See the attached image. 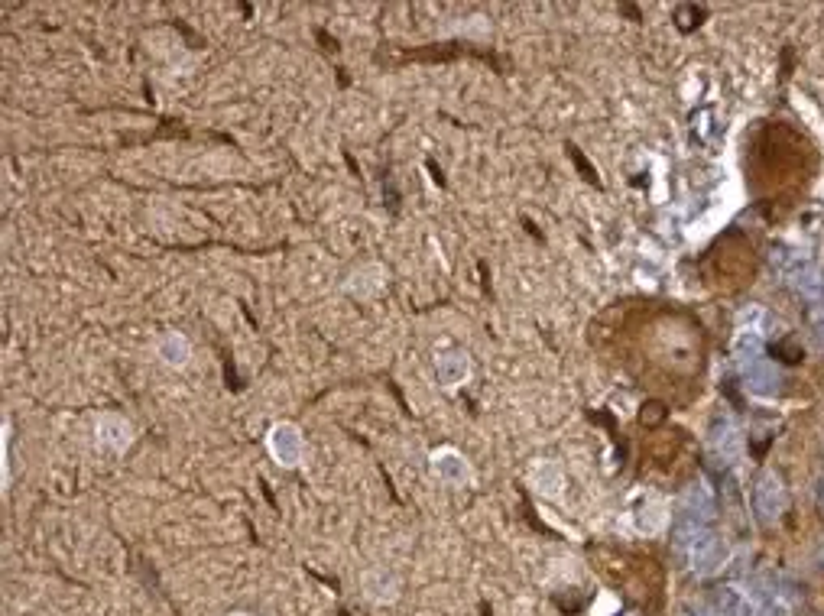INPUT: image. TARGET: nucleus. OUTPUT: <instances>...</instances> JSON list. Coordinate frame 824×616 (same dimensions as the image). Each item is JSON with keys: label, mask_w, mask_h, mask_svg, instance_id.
<instances>
[{"label": "nucleus", "mask_w": 824, "mask_h": 616, "mask_svg": "<svg viewBox=\"0 0 824 616\" xmlns=\"http://www.w3.org/2000/svg\"><path fill=\"white\" fill-rule=\"evenodd\" d=\"M818 169V153L815 143L805 137L802 130L789 124H766L756 133L753 143V192L769 205L789 208L808 192V185L815 179Z\"/></svg>", "instance_id": "1"}, {"label": "nucleus", "mask_w": 824, "mask_h": 616, "mask_svg": "<svg viewBox=\"0 0 824 616\" xmlns=\"http://www.w3.org/2000/svg\"><path fill=\"white\" fill-rule=\"evenodd\" d=\"M675 545H679V552H682V558L688 561V565L698 568V571H711V568H717V561H721V542H717L714 535L695 519L682 522Z\"/></svg>", "instance_id": "2"}, {"label": "nucleus", "mask_w": 824, "mask_h": 616, "mask_svg": "<svg viewBox=\"0 0 824 616\" xmlns=\"http://www.w3.org/2000/svg\"><path fill=\"white\" fill-rule=\"evenodd\" d=\"M270 454L276 458L279 467H296L302 464V454H305V441H302V432L292 422H279L270 428Z\"/></svg>", "instance_id": "3"}, {"label": "nucleus", "mask_w": 824, "mask_h": 616, "mask_svg": "<svg viewBox=\"0 0 824 616\" xmlns=\"http://www.w3.org/2000/svg\"><path fill=\"white\" fill-rule=\"evenodd\" d=\"M432 471L438 474V480H445V484H451V487H464L471 480V467L455 448L435 451L432 454Z\"/></svg>", "instance_id": "4"}, {"label": "nucleus", "mask_w": 824, "mask_h": 616, "mask_svg": "<svg viewBox=\"0 0 824 616\" xmlns=\"http://www.w3.org/2000/svg\"><path fill=\"white\" fill-rule=\"evenodd\" d=\"M98 441H101V445L114 448V451H124L130 441H134V428H130V422L121 419V415H101Z\"/></svg>", "instance_id": "5"}, {"label": "nucleus", "mask_w": 824, "mask_h": 616, "mask_svg": "<svg viewBox=\"0 0 824 616\" xmlns=\"http://www.w3.org/2000/svg\"><path fill=\"white\" fill-rule=\"evenodd\" d=\"M156 354L163 357V364H169V367H185L189 364V357H192V344H189L185 334L169 331L156 341Z\"/></svg>", "instance_id": "6"}, {"label": "nucleus", "mask_w": 824, "mask_h": 616, "mask_svg": "<svg viewBox=\"0 0 824 616\" xmlns=\"http://www.w3.org/2000/svg\"><path fill=\"white\" fill-rule=\"evenodd\" d=\"M468 370H471V364H468V357H464V354H445V357L435 360V377H438V383H442V386L464 383Z\"/></svg>", "instance_id": "7"}, {"label": "nucleus", "mask_w": 824, "mask_h": 616, "mask_svg": "<svg viewBox=\"0 0 824 616\" xmlns=\"http://www.w3.org/2000/svg\"><path fill=\"white\" fill-rule=\"evenodd\" d=\"M237 616H244V613H237Z\"/></svg>", "instance_id": "8"}]
</instances>
